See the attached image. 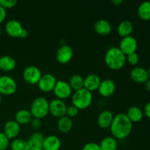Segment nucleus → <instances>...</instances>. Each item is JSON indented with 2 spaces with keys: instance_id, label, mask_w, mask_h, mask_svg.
I'll use <instances>...</instances> for the list:
<instances>
[{
  "instance_id": "obj_1",
  "label": "nucleus",
  "mask_w": 150,
  "mask_h": 150,
  "mask_svg": "<svg viewBox=\"0 0 150 150\" xmlns=\"http://www.w3.org/2000/svg\"><path fill=\"white\" fill-rule=\"evenodd\" d=\"M111 135L117 140H122L131 133L133 123L124 113H120L114 116L111 125L110 126Z\"/></svg>"
},
{
  "instance_id": "obj_2",
  "label": "nucleus",
  "mask_w": 150,
  "mask_h": 150,
  "mask_svg": "<svg viewBox=\"0 0 150 150\" xmlns=\"http://www.w3.org/2000/svg\"><path fill=\"white\" fill-rule=\"evenodd\" d=\"M104 62L107 67L113 70H119L122 68L126 63V56L119 47H111L106 51Z\"/></svg>"
},
{
  "instance_id": "obj_3",
  "label": "nucleus",
  "mask_w": 150,
  "mask_h": 150,
  "mask_svg": "<svg viewBox=\"0 0 150 150\" xmlns=\"http://www.w3.org/2000/svg\"><path fill=\"white\" fill-rule=\"evenodd\" d=\"M93 100L92 92H89L84 88L80 90L76 91L72 95V103L73 105L79 110H84L91 105Z\"/></svg>"
},
{
  "instance_id": "obj_4",
  "label": "nucleus",
  "mask_w": 150,
  "mask_h": 150,
  "mask_svg": "<svg viewBox=\"0 0 150 150\" xmlns=\"http://www.w3.org/2000/svg\"><path fill=\"white\" fill-rule=\"evenodd\" d=\"M29 111L33 118L41 120L49 114V102L44 97H38L32 101Z\"/></svg>"
},
{
  "instance_id": "obj_5",
  "label": "nucleus",
  "mask_w": 150,
  "mask_h": 150,
  "mask_svg": "<svg viewBox=\"0 0 150 150\" xmlns=\"http://www.w3.org/2000/svg\"><path fill=\"white\" fill-rule=\"evenodd\" d=\"M18 85L16 81L8 76H0V94L10 96L14 95L17 91Z\"/></svg>"
},
{
  "instance_id": "obj_6",
  "label": "nucleus",
  "mask_w": 150,
  "mask_h": 150,
  "mask_svg": "<svg viewBox=\"0 0 150 150\" xmlns=\"http://www.w3.org/2000/svg\"><path fill=\"white\" fill-rule=\"evenodd\" d=\"M53 92L57 99L62 100L67 99L73 95V89H71L68 82L62 80L57 81Z\"/></svg>"
},
{
  "instance_id": "obj_7",
  "label": "nucleus",
  "mask_w": 150,
  "mask_h": 150,
  "mask_svg": "<svg viewBox=\"0 0 150 150\" xmlns=\"http://www.w3.org/2000/svg\"><path fill=\"white\" fill-rule=\"evenodd\" d=\"M42 75L40 70L33 65L26 67L23 72V79L26 83L31 85L38 84Z\"/></svg>"
},
{
  "instance_id": "obj_8",
  "label": "nucleus",
  "mask_w": 150,
  "mask_h": 150,
  "mask_svg": "<svg viewBox=\"0 0 150 150\" xmlns=\"http://www.w3.org/2000/svg\"><path fill=\"white\" fill-rule=\"evenodd\" d=\"M57 81V79L54 75L51 73L43 74L42 75L38 83V88L41 92L48 93L54 90Z\"/></svg>"
},
{
  "instance_id": "obj_9",
  "label": "nucleus",
  "mask_w": 150,
  "mask_h": 150,
  "mask_svg": "<svg viewBox=\"0 0 150 150\" xmlns=\"http://www.w3.org/2000/svg\"><path fill=\"white\" fill-rule=\"evenodd\" d=\"M67 107L64 101L55 98L49 102V113L55 118L59 119L66 116Z\"/></svg>"
},
{
  "instance_id": "obj_10",
  "label": "nucleus",
  "mask_w": 150,
  "mask_h": 150,
  "mask_svg": "<svg viewBox=\"0 0 150 150\" xmlns=\"http://www.w3.org/2000/svg\"><path fill=\"white\" fill-rule=\"evenodd\" d=\"M138 48V42L132 35L122 38L119 48L125 56L136 52Z\"/></svg>"
},
{
  "instance_id": "obj_11",
  "label": "nucleus",
  "mask_w": 150,
  "mask_h": 150,
  "mask_svg": "<svg viewBox=\"0 0 150 150\" xmlns=\"http://www.w3.org/2000/svg\"><path fill=\"white\" fill-rule=\"evenodd\" d=\"M73 57V50L70 45H62L58 48L56 54V58L59 64H66L70 62Z\"/></svg>"
},
{
  "instance_id": "obj_12",
  "label": "nucleus",
  "mask_w": 150,
  "mask_h": 150,
  "mask_svg": "<svg viewBox=\"0 0 150 150\" xmlns=\"http://www.w3.org/2000/svg\"><path fill=\"white\" fill-rule=\"evenodd\" d=\"M23 27L18 21L12 19L8 21L5 24V31L7 35L13 38H20Z\"/></svg>"
},
{
  "instance_id": "obj_13",
  "label": "nucleus",
  "mask_w": 150,
  "mask_h": 150,
  "mask_svg": "<svg viewBox=\"0 0 150 150\" xmlns=\"http://www.w3.org/2000/svg\"><path fill=\"white\" fill-rule=\"evenodd\" d=\"M130 76L132 81L137 83H144L149 79L148 70L139 66L133 67L130 70Z\"/></svg>"
},
{
  "instance_id": "obj_14",
  "label": "nucleus",
  "mask_w": 150,
  "mask_h": 150,
  "mask_svg": "<svg viewBox=\"0 0 150 150\" xmlns=\"http://www.w3.org/2000/svg\"><path fill=\"white\" fill-rule=\"evenodd\" d=\"M98 92L103 98H109L112 96L116 91V84L111 79H105L101 81L98 88Z\"/></svg>"
},
{
  "instance_id": "obj_15",
  "label": "nucleus",
  "mask_w": 150,
  "mask_h": 150,
  "mask_svg": "<svg viewBox=\"0 0 150 150\" xmlns=\"http://www.w3.org/2000/svg\"><path fill=\"white\" fill-rule=\"evenodd\" d=\"M21 131V125L16 120H9L4 126L3 133L9 139H15L17 138Z\"/></svg>"
},
{
  "instance_id": "obj_16",
  "label": "nucleus",
  "mask_w": 150,
  "mask_h": 150,
  "mask_svg": "<svg viewBox=\"0 0 150 150\" xmlns=\"http://www.w3.org/2000/svg\"><path fill=\"white\" fill-rule=\"evenodd\" d=\"M101 79L98 75L89 74L83 78V88L92 92L98 90L100 84Z\"/></svg>"
},
{
  "instance_id": "obj_17",
  "label": "nucleus",
  "mask_w": 150,
  "mask_h": 150,
  "mask_svg": "<svg viewBox=\"0 0 150 150\" xmlns=\"http://www.w3.org/2000/svg\"><path fill=\"white\" fill-rule=\"evenodd\" d=\"M114 115L109 110H103L99 114L98 117V125L100 128H109L111 125Z\"/></svg>"
},
{
  "instance_id": "obj_18",
  "label": "nucleus",
  "mask_w": 150,
  "mask_h": 150,
  "mask_svg": "<svg viewBox=\"0 0 150 150\" xmlns=\"http://www.w3.org/2000/svg\"><path fill=\"white\" fill-rule=\"evenodd\" d=\"M95 30L98 35L102 36L108 35L112 31V26L111 23L105 19H100L97 21L94 25Z\"/></svg>"
},
{
  "instance_id": "obj_19",
  "label": "nucleus",
  "mask_w": 150,
  "mask_h": 150,
  "mask_svg": "<svg viewBox=\"0 0 150 150\" xmlns=\"http://www.w3.org/2000/svg\"><path fill=\"white\" fill-rule=\"evenodd\" d=\"M61 140L54 135L45 137L42 143V149L44 150H59L61 147Z\"/></svg>"
},
{
  "instance_id": "obj_20",
  "label": "nucleus",
  "mask_w": 150,
  "mask_h": 150,
  "mask_svg": "<svg viewBox=\"0 0 150 150\" xmlns=\"http://www.w3.org/2000/svg\"><path fill=\"white\" fill-rule=\"evenodd\" d=\"M134 26L133 23L129 20H125L120 22L117 27V33L122 38L128 37L133 33Z\"/></svg>"
},
{
  "instance_id": "obj_21",
  "label": "nucleus",
  "mask_w": 150,
  "mask_h": 150,
  "mask_svg": "<svg viewBox=\"0 0 150 150\" xmlns=\"http://www.w3.org/2000/svg\"><path fill=\"white\" fill-rule=\"evenodd\" d=\"M33 119L30 111L27 109H20L15 114V120L20 125H26L30 124L31 121Z\"/></svg>"
},
{
  "instance_id": "obj_22",
  "label": "nucleus",
  "mask_w": 150,
  "mask_h": 150,
  "mask_svg": "<svg viewBox=\"0 0 150 150\" xmlns=\"http://www.w3.org/2000/svg\"><path fill=\"white\" fill-rule=\"evenodd\" d=\"M16 67V61L10 56L0 57V70L4 72H11Z\"/></svg>"
},
{
  "instance_id": "obj_23",
  "label": "nucleus",
  "mask_w": 150,
  "mask_h": 150,
  "mask_svg": "<svg viewBox=\"0 0 150 150\" xmlns=\"http://www.w3.org/2000/svg\"><path fill=\"white\" fill-rule=\"evenodd\" d=\"M45 137L43 134L40 132H34L32 134V136L29 137V139L27 140L28 145L29 146V150L38 147H42V143Z\"/></svg>"
},
{
  "instance_id": "obj_24",
  "label": "nucleus",
  "mask_w": 150,
  "mask_h": 150,
  "mask_svg": "<svg viewBox=\"0 0 150 150\" xmlns=\"http://www.w3.org/2000/svg\"><path fill=\"white\" fill-rule=\"evenodd\" d=\"M125 114L132 123L140 122L143 119L144 115V111L139 107L135 106V105L130 107L127 109V113Z\"/></svg>"
},
{
  "instance_id": "obj_25",
  "label": "nucleus",
  "mask_w": 150,
  "mask_h": 150,
  "mask_svg": "<svg viewBox=\"0 0 150 150\" xmlns=\"http://www.w3.org/2000/svg\"><path fill=\"white\" fill-rule=\"evenodd\" d=\"M57 127L59 130L62 133H67L71 130L73 127V121L70 117L64 116L59 119Z\"/></svg>"
},
{
  "instance_id": "obj_26",
  "label": "nucleus",
  "mask_w": 150,
  "mask_h": 150,
  "mask_svg": "<svg viewBox=\"0 0 150 150\" xmlns=\"http://www.w3.org/2000/svg\"><path fill=\"white\" fill-rule=\"evenodd\" d=\"M138 16L142 20L150 21V1H143L138 7Z\"/></svg>"
},
{
  "instance_id": "obj_27",
  "label": "nucleus",
  "mask_w": 150,
  "mask_h": 150,
  "mask_svg": "<svg viewBox=\"0 0 150 150\" xmlns=\"http://www.w3.org/2000/svg\"><path fill=\"white\" fill-rule=\"evenodd\" d=\"M99 145L100 150H117L118 143L113 136H107L101 141Z\"/></svg>"
},
{
  "instance_id": "obj_28",
  "label": "nucleus",
  "mask_w": 150,
  "mask_h": 150,
  "mask_svg": "<svg viewBox=\"0 0 150 150\" xmlns=\"http://www.w3.org/2000/svg\"><path fill=\"white\" fill-rule=\"evenodd\" d=\"M69 84L73 91H78L83 88V78L79 74H74L69 81Z\"/></svg>"
},
{
  "instance_id": "obj_29",
  "label": "nucleus",
  "mask_w": 150,
  "mask_h": 150,
  "mask_svg": "<svg viewBox=\"0 0 150 150\" xmlns=\"http://www.w3.org/2000/svg\"><path fill=\"white\" fill-rule=\"evenodd\" d=\"M10 148L12 150H29L27 141L22 139H15L10 143Z\"/></svg>"
},
{
  "instance_id": "obj_30",
  "label": "nucleus",
  "mask_w": 150,
  "mask_h": 150,
  "mask_svg": "<svg viewBox=\"0 0 150 150\" xmlns=\"http://www.w3.org/2000/svg\"><path fill=\"white\" fill-rule=\"evenodd\" d=\"M10 145V139L3 132H0V150H6Z\"/></svg>"
},
{
  "instance_id": "obj_31",
  "label": "nucleus",
  "mask_w": 150,
  "mask_h": 150,
  "mask_svg": "<svg viewBox=\"0 0 150 150\" xmlns=\"http://www.w3.org/2000/svg\"><path fill=\"white\" fill-rule=\"evenodd\" d=\"M126 62L129 63L130 65L135 66L139 62V56L136 52L130 54L126 56Z\"/></svg>"
},
{
  "instance_id": "obj_32",
  "label": "nucleus",
  "mask_w": 150,
  "mask_h": 150,
  "mask_svg": "<svg viewBox=\"0 0 150 150\" xmlns=\"http://www.w3.org/2000/svg\"><path fill=\"white\" fill-rule=\"evenodd\" d=\"M18 1L16 0H0V5L4 9H11L16 7Z\"/></svg>"
},
{
  "instance_id": "obj_33",
  "label": "nucleus",
  "mask_w": 150,
  "mask_h": 150,
  "mask_svg": "<svg viewBox=\"0 0 150 150\" xmlns=\"http://www.w3.org/2000/svg\"><path fill=\"white\" fill-rule=\"evenodd\" d=\"M79 112V110L74 105H70V106L67 107V110H66V116L70 117V119L76 117L78 115Z\"/></svg>"
},
{
  "instance_id": "obj_34",
  "label": "nucleus",
  "mask_w": 150,
  "mask_h": 150,
  "mask_svg": "<svg viewBox=\"0 0 150 150\" xmlns=\"http://www.w3.org/2000/svg\"><path fill=\"white\" fill-rule=\"evenodd\" d=\"M82 150H100V145L95 142H89L83 146Z\"/></svg>"
},
{
  "instance_id": "obj_35",
  "label": "nucleus",
  "mask_w": 150,
  "mask_h": 150,
  "mask_svg": "<svg viewBox=\"0 0 150 150\" xmlns=\"http://www.w3.org/2000/svg\"><path fill=\"white\" fill-rule=\"evenodd\" d=\"M30 125L33 130H38L42 126V122L41 120L37 118H33L30 122Z\"/></svg>"
},
{
  "instance_id": "obj_36",
  "label": "nucleus",
  "mask_w": 150,
  "mask_h": 150,
  "mask_svg": "<svg viewBox=\"0 0 150 150\" xmlns=\"http://www.w3.org/2000/svg\"><path fill=\"white\" fill-rule=\"evenodd\" d=\"M6 16H7V12H6V10L3 8V7L0 5V23H1L4 20H5Z\"/></svg>"
},
{
  "instance_id": "obj_37",
  "label": "nucleus",
  "mask_w": 150,
  "mask_h": 150,
  "mask_svg": "<svg viewBox=\"0 0 150 150\" xmlns=\"http://www.w3.org/2000/svg\"><path fill=\"white\" fill-rule=\"evenodd\" d=\"M144 114L150 120V101L145 105L144 108Z\"/></svg>"
},
{
  "instance_id": "obj_38",
  "label": "nucleus",
  "mask_w": 150,
  "mask_h": 150,
  "mask_svg": "<svg viewBox=\"0 0 150 150\" xmlns=\"http://www.w3.org/2000/svg\"><path fill=\"white\" fill-rule=\"evenodd\" d=\"M28 35H29V32H28V31L26 30V29H23V30L22 31V32H21V36H20V38H21V39H24V38H27Z\"/></svg>"
},
{
  "instance_id": "obj_39",
  "label": "nucleus",
  "mask_w": 150,
  "mask_h": 150,
  "mask_svg": "<svg viewBox=\"0 0 150 150\" xmlns=\"http://www.w3.org/2000/svg\"><path fill=\"white\" fill-rule=\"evenodd\" d=\"M144 88L146 91L150 92V79H149L144 83Z\"/></svg>"
},
{
  "instance_id": "obj_40",
  "label": "nucleus",
  "mask_w": 150,
  "mask_h": 150,
  "mask_svg": "<svg viewBox=\"0 0 150 150\" xmlns=\"http://www.w3.org/2000/svg\"><path fill=\"white\" fill-rule=\"evenodd\" d=\"M111 2H112L115 6H119L121 4H122L123 1L122 0H112Z\"/></svg>"
},
{
  "instance_id": "obj_41",
  "label": "nucleus",
  "mask_w": 150,
  "mask_h": 150,
  "mask_svg": "<svg viewBox=\"0 0 150 150\" xmlns=\"http://www.w3.org/2000/svg\"><path fill=\"white\" fill-rule=\"evenodd\" d=\"M31 150H44L42 149V147H38V148H35V149H32Z\"/></svg>"
},
{
  "instance_id": "obj_42",
  "label": "nucleus",
  "mask_w": 150,
  "mask_h": 150,
  "mask_svg": "<svg viewBox=\"0 0 150 150\" xmlns=\"http://www.w3.org/2000/svg\"><path fill=\"white\" fill-rule=\"evenodd\" d=\"M148 73H149V79H150V67H149V70H148Z\"/></svg>"
},
{
  "instance_id": "obj_43",
  "label": "nucleus",
  "mask_w": 150,
  "mask_h": 150,
  "mask_svg": "<svg viewBox=\"0 0 150 150\" xmlns=\"http://www.w3.org/2000/svg\"><path fill=\"white\" fill-rule=\"evenodd\" d=\"M1 33H2V31H1V28L0 27V37H1Z\"/></svg>"
},
{
  "instance_id": "obj_44",
  "label": "nucleus",
  "mask_w": 150,
  "mask_h": 150,
  "mask_svg": "<svg viewBox=\"0 0 150 150\" xmlns=\"http://www.w3.org/2000/svg\"><path fill=\"white\" fill-rule=\"evenodd\" d=\"M1 95L0 94V104H1Z\"/></svg>"
}]
</instances>
